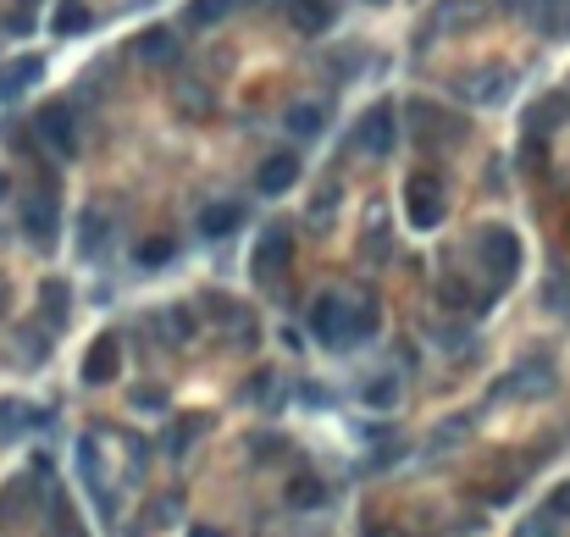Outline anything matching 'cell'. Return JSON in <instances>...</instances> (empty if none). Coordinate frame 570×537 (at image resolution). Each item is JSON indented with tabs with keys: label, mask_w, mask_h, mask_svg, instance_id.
<instances>
[{
	"label": "cell",
	"mask_w": 570,
	"mask_h": 537,
	"mask_svg": "<svg viewBox=\"0 0 570 537\" xmlns=\"http://www.w3.org/2000/svg\"><path fill=\"white\" fill-rule=\"evenodd\" d=\"M288 128L305 133V139H310V133H321V106H294V111H288Z\"/></svg>",
	"instance_id": "44dd1931"
},
{
	"label": "cell",
	"mask_w": 570,
	"mask_h": 537,
	"mask_svg": "<svg viewBox=\"0 0 570 537\" xmlns=\"http://www.w3.org/2000/svg\"><path fill=\"white\" fill-rule=\"evenodd\" d=\"M117 371H122V344H117V333H106V338H95V349L84 355V382H117Z\"/></svg>",
	"instance_id": "5b68a950"
},
{
	"label": "cell",
	"mask_w": 570,
	"mask_h": 537,
	"mask_svg": "<svg viewBox=\"0 0 570 537\" xmlns=\"http://www.w3.org/2000/svg\"><path fill=\"white\" fill-rule=\"evenodd\" d=\"M283 261H288V227H266V239H261V255H255V266H261V272H277Z\"/></svg>",
	"instance_id": "4fadbf2b"
},
{
	"label": "cell",
	"mask_w": 570,
	"mask_h": 537,
	"mask_svg": "<svg viewBox=\"0 0 570 537\" xmlns=\"http://www.w3.org/2000/svg\"><path fill=\"white\" fill-rule=\"evenodd\" d=\"M476 244H482V261L493 266L499 277H510L515 266H521V239H515L510 227H482V233H476Z\"/></svg>",
	"instance_id": "3957f363"
},
{
	"label": "cell",
	"mask_w": 570,
	"mask_h": 537,
	"mask_svg": "<svg viewBox=\"0 0 570 537\" xmlns=\"http://www.w3.org/2000/svg\"><path fill=\"white\" fill-rule=\"evenodd\" d=\"M321 499H327V488H321L316 477H294V482H288V504H294V510H316Z\"/></svg>",
	"instance_id": "2e32d148"
},
{
	"label": "cell",
	"mask_w": 570,
	"mask_h": 537,
	"mask_svg": "<svg viewBox=\"0 0 570 537\" xmlns=\"http://www.w3.org/2000/svg\"><path fill=\"white\" fill-rule=\"evenodd\" d=\"M39 72H45V61H39V56L6 61V67H0V100H17V95H23V89L39 78Z\"/></svg>",
	"instance_id": "52a82bcc"
},
{
	"label": "cell",
	"mask_w": 570,
	"mask_h": 537,
	"mask_svg": "<svg viewBox=\"0 0 570 537\" xmlns=\"http://www.w3.org/2000/svg\"><path fill=\"white\" fill-rule=\"evenodd\" d=\"M84 28H89V6L61 0V6H56V34H84Z\"/></svg>",
	"instance_id": "e0dca14e"
},
{
	"label": "cell",
	"mask_w": 570,
	"mask_h": 537,
	"mask_svg": "<svg viewBox=\"0 0 570 537\" xmlns=\"http://www.w3.org/2000/svg\"><path fill=\"white\" fill-rule=\"evenodd\" d=\"M233 6H238V0H189V23L194 28H216Z\"/></svg>",
	"instance_id": "5bb4252c"
},
{
	"label": "cell",
	"mask_w": 570,
	"mask_h": 537,
	"mask_svg": "<svg viewBox=\"0 0 570 537\" xmlns=\"http://www.w3.org/2000/svg\"><path fill=\"white\" fill-rule=\"evenodd\" d=\"M233 227H238V205H211V211L200 216L205 239H222V233H233Z\"/></svg>",
	"instance_id": "9a60e30c"
},
{
	"label": "cell",
	"mask_w": 570,
	"mask_h": 537,
	"mask_svg": "<svg viewBox=\"0 0 570 537\" xmlns=\"http://www.w3.org/2000/svg\"><path fill=\"white\" fill-rule=\"evenodd\" d=\"M371 327H377V311H371L366 299H360V305H349L344 294H327L316 305V333H321V344H360V338L371 333Z\"/></svg>",
	"instance_id": "6da1fadb"
},
{
	"label": "cell",
	"mask_w": 570,
	"mask_h": 537,
	"mask_svg": "<svg viewBox=\"0 0 570 537\" xmlns=\"http://www.w3.org/2000/svg\"><path fill=\"white\" fill-rule=\"evenodd\" d=\"M366 537H399V532H382V526H371V532Z\"/></svg>",
	"instance_id": "f546056e"
},
{
	"label": "cell",
	"mask_w": 570,
	"mask_h": 537,
	"mask_svg": "<svg viewBox=\"0 0 570 537\" xmlns=\"http://www.w3.org/2000/svg\"><path fill=\"white\" fill-rule=\"evenodd\" d=\"M56 537H89L84 526H78V515H67V504H56Z\"/></svg>",
	"instance_id": "484cf974"
},
{
	"label": "cell",
	"mask_w": 570,
	"mask_h": 537,
	"mask_svg": "<svg viewBox=\"0 0 570 537\" xmlns=\"http://www.w3.org/2000/svg\"><path fill=\"white\" fill-rule=\"evenodd\" d=\"M167 333H172V344H183V338H189V316H183V311H167Z\"/></svg>",
	"instance_id": "4316f807"
},
{
	"label": "cell",
	"mask_w": 570,
	"mask_h": 537,
	"mask_svg": "<svg viewBox=\"0 0 570 537\" xmlns=\"http://www.w3.org/2000/svg\"><path fill=\"white\" fill-rule=\"evenodd\" d=\"M393 399H399V388H393V382L388 377H377V388H366V405H393Z\"/></svg>",
	"instance_id": "d4e9b609"
},
{
	"label": "cell",
	"mask_w": 570,
	"mask_h": 537,
	"mask_svg": "<svg viewBox=\"0 0 570 537\" xmlns=\"http://www.w3.org/2000/svg\"><path fill=\"white\" fill-rule=\"evenodd\" d=\"M23 421H28V410L17 405V399H0V438H17Z\"/></svg>",
	"instance_id": "ffe728a7"
},
{
	"label": "cell",
	"mask_w": 570,
	"mask_h": 537,
	"mask_svg": "<svg viewBox=\"0 0 570 537\" xmlns=\"http://www.w3.org/2000/svg\"><path fill=\"white\" fill-rule=\"evenodd\" d=\"M288 23H294L299 34H327L333 6H327V0H288Z\"/></svg>",
	"instance_id": "ba28073f"
},
{
	"label": "cell",
	"mask_w": 570,
	"mask_h": 537,
	"mask_svg": "<svg viewBox=\"0 0 570 537\" xmlns=\"http://www.w3.org/2000/svg\"><path fill=\"white\" fill-rule=\"evenodd\" d=\"M294 178H299V161L294 156H272L261 172H255V189H261V194H283V189H294Z\"/></svg>",
	"instance_id": "9c48e42d"
},
{
	"label": "cell",
	"mask_w": 570,
	"mask_h": 537,
	"mask_svg": "<svg viewBox=\"0 0 570 537\" xmlns=\"http://www.w3.org/2000/svg\"><path fill=\"white\" fill-rule=\"evenodd\" d=\"M39 133L50 139L56 156H72V150H78V122H72L67 106H45V111H39Z\"/></svg>",
	"instance_id": "8992f818"
},
{
	"label": "cell",
	"mask_w": 570,
	"mask_h": 537,
	"mask_svg": "<svg viewBox=\"0 0 570 537\" xmlns=\"http://www.w3.org/2000/svg\"><path fill=\"white\" fill-rule=\"evenodd\" d=\"M139 56L150 61V67H167V61H178V39H172L167 28H150V34H139Z\"/></svg>",
	"instance_id": "8fae6325"
},
{
	"label": "cell",
	"mask_w": 570,
	"mask_h": 537,
	"mask_svg": "<svg viewBox=\"0 0 570 537\" xmlns=\"http://www.w3.org/2000/svg\"><path fill=\"white\" fill-rule=\"evenodd\" d=\"M189 537H222V532H216V526H194Z\"/></svg>",
	"instance_id": "f1b7e54d"
},
{
	"label": "cell",
	"mask_w": 570,
	"mask_h": 537,
	"mask_svg": "<svg viewBox=\"0 0 570 537\" xmlns=\"http://www.w3.org/2000/svg\"><path fill=\"white\" fill-rule=\"evenodd\" d=\"M139 261H144V266H167V261H172V244H167V239H144V244H139Z\"/></svg>",
	"instance_id": "603a6c76"
},
{
	"label": "cell",
	"mask_w": 570,
	"mask_h": 537,
	"mask_svg": "<svg viewBox=\"0 0 570 537\" xmlns=\"http://www.w3.org/2000/svg\"><path fill=\"white\" fill-rule=\"evenodd\" d=\"M548 515H554V521H565V515H570V488H559L554 499H548Z\"/></svg>",
	"instance_id": "83f0119b"
},
{
	"label": "cell",
	"mask_w": 570,
	"mask_h": 537,
	"mask_svg": "<svg viewBox=\"0 0 570 537\" xmlns=\"http://www.w3.org/2000/svg\"><path fill=\"white\" fill-rule=\"evenodd\" d=\"M554 526H559V521H554V515H548V510H543V515H537V521H526V526H515V537H554Z\"/></svg>",
	"instance_id": "cb8c5ba5"
},
{
	"label": "cell",
	"mask_w": 570,
	"mask_h": 537,
	"mask_svg": "<svg viewBox=\"0 0 570 537\" xmlns=\"http://www.w3.org/2000/svg\"><path fill=\"white\" fill-rule=\"evenodd\" d=\"M23 227H28V239H34V244H50V239H56V205H50V200H28L23 205Z\"/></svg>",
	"instance_id": "30bf717a"
},
{
	"label": "cell",
	"mask_w": 570,
	"mask_h": 537,
	"mask_svg": "<svg viewBox=\"0 0 570 537\" xmlns=\"http://www.w3.org/2000/svg\"><path fill=\"white\" fill-rule=\"evenodd\" d=\"M371 6H382V0H371Z\"/></svg>",
	"instance_id": "1f68e13d"
},
{
	"label": "cell",
	"mask_w": 570,
	"mask_h": 537,
	"mask_svg": "<svg viewBox=\"0 0 570 537\" xmlns=\"http://www.w3.org/2000/svg\"><path fill=\"white\" fill-rule=\"evenodd\" d=\"M106 244V211H84L78 216V255H100Z\"/></svg>",
	"instance_id": "7c38bea8"
},
{
	"label": "cell",
	"mask_w": 570,
	"mask_h": 537,
	"mask_svg": "<svg viewBox=\"0 0 570 537\" xmlns=\"http://www.w3.org/2000/svg\"><path fill=\"white\" fill-rule=\"evenodd\" d=\"M355 144L366 150V156H388V150H393V111L388 106H371L366 117H360Z\"/></svg>",
	"instance_id": "277c9868"
},
{
	"label": "cell",
	"mask_w": 570,
	"mask_h": 537,
	"mask_svg": "<svg viewBox=\"0 0 570 537\" xmlns=\"http://www.w3.org/2000/svg\"><path fill=\"white\" fill-rule=\"evenodd\" d=\"M510 6H515V0H510Z\"/></svg>",
	"instance_id": "d6a6232c"
},
{
	"label": "cell",
	"mask_w": 570,
	"mask_h": 537,
	"mask_svg": "<svg viewBox=\"0 0 570 537\" xmlns=\"http://www.w3.org/2000/svg\"><path fill=\"white\" fill-rule=\"evenodd\" d=\"M515 382H521L526 394H543L548 388V360H526V366L515 371Z\"/></svg>",
	"instance_id": "d6986e66"
},
{
	"label": "cell",
	"mask_w": 570,
	"mask_h": 537,
	"mask_svg": "<svg viewBox=\"0 0 570 537\" xmlns=\"http://www.w3.org/2000/svg\"><path fill=\"white\" fill-rule=\"evenodd\" d=\"M23 6H34V0H23Z\"/></svg>",
	"instance_id": "4dcf8cb0"
},
{
	"label": "cell",
	"mask_w": 570,
	"mask_h": 537,
	"mask_svg": "<svg viewBox=\"0 0 570 537\" xmlns=\"http://www.w3.org/2000/svg\"><path fill=\"white\" fill-rule=\"evenodd\" d=\"M410 222L421 227V233H427V227H438L443 222V183L438 178H427V172H416V178H410Z\"/></svg>",
	"instance_id": "7a4b0ae2"
},
{
	"label": "cell",
	"mask_w": 570,
	"mask_h": 537,
	"mask_svg": "<svg viewBox=\"0 0 570 537\" xmlns=\"http://www.w3.org/2000/svg\"><path fill=\"white\" fill-rule=\"evenodd\" d=\"M476 12H482V0H443L432 23H438V28H449V23H465V17H476Z\"/></svg>",
	"instance_id": "ac0fdd59"
},
{
	"label": "cell",
	"mask_w": 570,
	"mask_h": 537,
	"mask_svg": "<svg viewBox=\"0 0 570 537\" xmlns=\"http://www.w3.org/2000/svg\"><path fill=\"white\" fill-rule=\"evenodd\" d=\"M45 316H50V322H67V288H61V283H45Z\"/></svg>",
	"instance_id": "7402d4cb"
}]
</instances>
